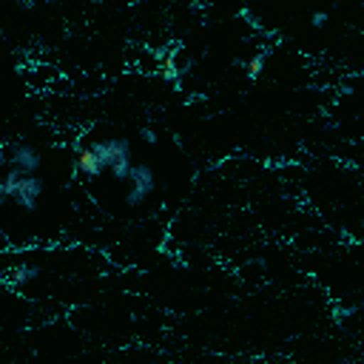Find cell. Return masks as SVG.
Masks as SVG:
<instances>
[{
	"mask_svg": "<svg viewBox=\"0 0 364 364\" xmlns=\"http://www.w3.org/2000/svg\"><path fill=\"white\" fill-rule=\"evenodd\" d=\"M40 196H43V179H37L34 173H20V171L9 168L6 176L0 179V205L6 199H14L26 210H34Z\"/></svg>",
	"mask_w": 364,
	"mask_h": 364,
	"instance_id": "cell-1",
	"label": "cell"
},
{
	"mask_svg": "<svg viewBox=\"0 0 364 364\" xmlns=\"http://www.w3.org/2000/svg\"><path fill=\"white\" fill-rule=\"evenodd\" d=\"M91 148H94V154H97L102 171L108 168V171L114 173V179L125 182V176H128V171H131V165H134V162H131V145H128V139H119V136H114V139H100V142H91Z\"/></svg>",
	"mask_w": 364,
	"mask_h": 364,
	"instance_id": "cell-2",
	"label": "cell"
},
{
	"mask_svg": "<svg viewBox=\"0 0 364 364\" xmlns=\"http://www.w3.org/2000/svg\"><path fill=\"white\" fill-rule=\"evenodd\" d=\"M125 182H128V193H125L128 205H142L156 188V176L148 165H131Z\"/></svg>",
	"mask_w": 364,
	"mask_h": 364,
	"instance_id": "cell-3",
	"label": "cell"
},
{
	"mask_svg": "<svg viewBox=\"0 0 364 364\" xmlns=\"http://www.w3.org/2000/svg\"><path fill=\"white\" fill-rule=\"evenodd\" d=\"M9 168L20 171V173H37L40 168V154L31 148V145H17L11 154H9Z\"/></svg>",
	"mask_w": 364,
	"mask_h": 364,
	"instance_id": "cell-4",
	"label": "cell"
},
{
	"mask_svg": "<svg viewBox=\"0 0 364 364\" xmlns=\"http://www.w3.org/2000/svg\"><path fill=\"white\" fill-rule=\"evenodd\" d=\"M74 168H77L80 176H97V173H102V165H100V159H97V154H94L91 145L77 151V156H74Z\"/></svg>",
	"mask_w": 364,
	"mask_h": 364,
	"instance_id": "cell-5",
	"label": "cell"
},
{
	"mask_svg": "<svg viewBox=\"0 0 364 364\" xmlns=\"http://www.w3.org/2000/svg\"><path fill=\"white\" fill-rule=\"evenodd\" d=\"M162 80H168V82H176V80H179L176 51H168V54H162Z\"/></svg>",
	"mask_w": 364,
	"mask_h": 364,
	"instance_id": "cell-6",
	"label": "cell"
},
{
	"mask_svg": "<svg viewBox=\"0 0 364 364\" xmlns=\"http://www.w3.org/2000/svg\"><path fill=\"white\" fill-rule=\"evenodd\" d=\"M264 60H267V57H264L262 51H259V54H253V57L247 60V65H245V71H247V77H250V80H256V77L262 74V68H264Z\"/></svg>",
	"mask_w": 364,
	"mask_h": 364,
	"instance_id": "cell-7",
	"label": "cell"
},
{
	"mask_svg": "<svg viewBox=\"0 0 364 364\" xmlns=\"http://www.w3.org/2000/svg\"><path fill=\"white\" fill-rule=\"evenodd\" d=\"M31 276H34V267H14L11 270V282H17V284L20 282H28Z\"/></svg>",
	"mask_w": 364,
	"mask_h": 364,
	"instance_id": "cell-8",
	"label": "cell"
},
{
	"mask_svg": "<svg viewBox=\"0 0 364 364\" xmlns=\"http://www.w3.org/2000/svg\"><path fill=\"white\" fill-rule=\"evenodd\" d=\"M324 20H327V14H324V11H316V14H313V23H316V26H321Z\"/></svg>",
	"mask_w": 364,
	"mask_h": 364,
	"instance_id": "cell-9",
	"label": "cell"
},
{
	"mask_svg": "<svg viewBox=\"0 0 364 364\" xmlns=\"http://www.w3.org/2000/svg\"><path fill=\"white\" fill-rule=\"evenodd\" d=\"M3 165H9V156H6L3 151H0V168H3Z\"/></svg>",
	"mask_w": 364,
	"mask_h": 364,
	"instance_id": "cell-10",
	"label": "cell"
}]
</instances>
